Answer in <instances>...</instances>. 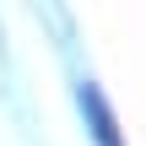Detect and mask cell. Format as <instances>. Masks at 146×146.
Masks as SVG:
<instances>
[{
  "mask_svg": "<svg viewBox=\"0 0 146 146\" xmlns=\"http://www.w3.org/2000/svg\"><path fill=\"white\" fill-rule=\"evenodd\" d=\"M81 108H87V119H92V135H98V146H125L119 141V125H114V108H108V98L87 81L81 87Z\"/></svg>",
  "mask_w": 146,
  "mask_h": 146,
  "instance_id": "obj_1",
  "label": "cell"
}]
</instances>
